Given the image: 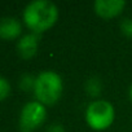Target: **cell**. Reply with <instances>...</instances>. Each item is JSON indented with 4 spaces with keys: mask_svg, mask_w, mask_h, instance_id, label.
<instances>
[{
    "mask_svg": "<svg viewBox=\"0 0 132 132\" xmlns=\"http://www.w3.org/2000/svg\"><path fill=\"white\" fill-rule=\"evenodd\" d=\"M22 17L25 25L39 35L54 26L58 20V8L49 0H34L25 7Z\"/></svg>",
    "mask_w": 132,
    "mask_h": 132,
    "instance_id": "cell-1",
    "label": "cell"
},
{
    "mask_svg": "<svg viewBox=\"0 0 132 132\" xmlns=\"http://www.w3.org/2000/svg\"><path fill=\"white\" fill-rule=\"evenodd\" d=\"M119 29L124 36L132 39V18H129V17L123 18L119 23Z\"/></svg>",
    "mask_w": 132,
    "mask_h": 132,
    "instance_id": "cell-10",
    "label": "cell"
},
{
    "mask_svg": "<svg viewBox=\"0 0 132 132\" xmlns=\"http://www.w3.org/2000/svg\"><path fill=\"white\" fill-rule=\"evenodd\" d=\"M128 96H129V100L132 102V84L129 86V91H128Z\"/></svg>",
    "mask_w": 132,
    "mask_h": 132,
    "instance_id": "cell-13",
    "label": "cell"
},
{
    "mask_svg": "<svg viewBox=\"0 0 132 132\" xmlns=\"http://www.w3.org/2000/svg\"><path fill=\"white\" fill-rule=\"evenodd\" d=\"M124 7L126 2L123 0H96L93 3L95 13L104 20L118 17L123 12Z\"/></svg>",
    "mask_w": 132,
    "mask_h": 132,
    "instance_id": "cell-5",
    "label": "cell"
},
{
    "mask_svg": "<svg viewBox=\"0 0 132 132\" xmlns=\"http://www.w3.org/2000/svg\"><path fill=\"white\" fill-rule=\"evenodd\" d=\"M35 78L36 77H32L30 74H23L21 78H20V87L22 91H34V86H35Z\"/></svg>",
    "mask_w": 132,
    "mask_h": 132,
    "instance_id": "cell-9",
    "label": "cell"
},
{
    "mask_svg": "<svg viewBox=\"0 0 132 132\" xmlns=\"http://www.w3.org/2000/svg\"><path fill=\"white\" fill-rule=\"evenodd\" d=\"M22 34V25L16 17L0 18V38L4 40L17 39Z\"/></svg>",
    "mask_w": 132,
    "mask_h": 132,
    "instance_id": "cell-7",
    "label": "cell"
},
{
    "mask_svg": "<svg viewBox=\"0 0 132 132\" xmlns=\"http://www.w3.org/2000/svg\"><path fill=\"white\" fill-rule=\"evenodd\" d=\"M115 119V109L108 100L97 98L92 101L86 109V122L89 128L95 131L108 129Z\"/></svg>",
    "mask_w": 132,
    "mask_h": 132,
    "instance_id": "cell-3",
    "label": "cell"
},
{
    "mask_svg": "<svg viewBox=\"0 0 132 132\" xmlns=\"http://www.w3.org/2000/svg\"><path fill=\"white\" fill-rule=\"evenodd\" d=\"M47 119V109L39 101H30L23 105L20 113V129L21 132H34L44 124Z\"/></svg>",
    "mask_w": 132,
    "mask_h": 132,
    "instance_id": "cell-4",
    "label": "cell"
},
{
    "mask_svg": "<svg viewBox=\"0 0 132 132\" xmlns=\"http://www.w3.org/2000/svg\"><path fill=\"white\" fill-rule=\"evenodd\" d=\"M39 35L30 32L20 38L17 42V52L21 58L23 60H30L32 58L39 49Z\"/></svg>",
    "mask_w": 132,
    "mask_h": 132,
    "instance_id": "cell-6",
    "label": "cell"
},
{
    "mask_svg": "<svg viewBox=\"0 0 132 132\" xmlns=\"http://www.w3.org/2000/svg\"><path fill=\"white\" fill-rule=\"evenodd\" d=\"M11 93V83L4 77H0V101L5 100Z\"/></svg>",
    "mask_w": 132,
    "mask_h": 132,
    "instance_id": "cell-11",
    "label": "cell"
},
{
    "mask_svg": "<svg viewBox=\"0 0 132 132\" xmlns=\"http://www.w3.org/2000/svg\"><path fill=\"white\" fill-rule=\"evenodd\" d=\"M32 92L36 97V101H39L44 106H52L57 104L62 96V78L53 70H44L36 75Z\"/></svg>",
    "mask_w": 132,
    "mask_h": 132,
    "instance_id": "cell-2",
    "label": "cell"
},
{
    "mask_svg": "<svg viewBox=\"0 0 132 132\" xmlns=\"http://www.w3.org/2000/svg\"><path fill=\"white\" fill-rule=\"evenodd\" d=\"M84 89L87 92L88 96L91 97H98L104 89V84H102V80L98 78V77H91L86 80V84H84Z\"/></svg>",
    "mask_w": 132,
    "mask_h": 132,
    "instance_id": "cell-8",
    "label": "cell"
},
{
    "mask_svg": "<svg viewBox=\"0 0 132 132\" xmlns=\"http://www.w3.org/2000/svg\"><path fill=\"white\" fill-rule=\"evenodd\" d=\"M47 132H66V131H65V127L61 123L54 122V123H51L47 127Z\"/></svg>",
    "mask_w": 132,
    "mask_h": 132,
    "instance_id": "cell-12",
    "label": "cell"
}]
</instances>
